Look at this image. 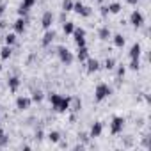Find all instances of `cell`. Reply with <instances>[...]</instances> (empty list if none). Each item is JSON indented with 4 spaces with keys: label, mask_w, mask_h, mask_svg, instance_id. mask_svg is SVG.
<instances>
[{
    "label": "cell",
    "mask_w": 151,
    "mask_h": 151,
    "mask_svg": "<svg viewBox=\"0 0 151 151\" xmlns=\"http://www.w3.org/2000/svg\"><path fill=\"white\" fill-rule=\"evenodd\" d=\"M50 103L53 105V109H55V110L64 112V110H68V109H69L71 98H62V96H59V94H50Z\"/></svg>",
    "instance_id": "obj_1"
},
{
    "label": "cell",
    "mask_w": 151,
    "mask_h": 151,
    "mask_svg": "<svg viewBox=\"0 0 151 151\" xmlns=\"http://www.w3.org/2000/svg\"><path fill=\"white\" fill-rule=\"evenodd\" d=\"M110 93H112V91H110V87H109L107 84H100V86L96 87V100L101 101V100H105Z\"/></svg>",
    "instance_id": "obj_2"
},
{
    "label": "cell",
    "mask_w": 151,
    "mask_h": 151,
    "mask_svg": "<svg viewBox=\"0 0 151 151\" xmlns=\"http://www.w3.org/2000/svg\"><path fill=\"white\" fill-rule=\"evenodd\" d=\"M59 57H60V60L66 62V64H71V62H73V55H71L66 48H59Z\"/></svg>",
    "instance_id": "obj_3"
},
{
    "label": "cell",
    "mask_w": 151,
    "mask_h": 151,
    "mask_svg": "<svg viewBox=\"0 0 151 151\" xmlns=\"http://www.w3.org/2000/svg\"><path fill=\"white\" fill-rule=\"evenodd\" d=\"M130 22H132L135 27H140V25H142V22H144V18H142V14H140L139 11H133V13H132V16H130Z\"/></svg>",
    "instance_id": "obj_4"
},
{
    "label": "cell",
    "mask_w": 151,
    "mask_h": 151,
    "mask_svg": "<svg viewBox=\"0 0 151 151\" xmlns=\"http://www.w3.org/2000/svg\"><path fill=\"white\" fill-rule=\"evenodd\" d=\"M123 124H124L123 117H114V121H112V133H119L123 130Z\"/></svg>",
    "instance_id": "obj_5"
},
{
    "label": "cell",
    "mask_w": 151,
    "mask_h": 151,
    "mask_svg": "<svg viewBox=\"0 0 151 151\" xmlns=\"http://www.w3.org/2000/svg\"><path fill=\"white\" fill-rule=\"evenodd\" d=\"M36 4V0H23V4H22V7H20V14H25L27 11H29V7H32Z\"/></svg>",
    "instance_id": "obj_6"
},
{
    "label": "cell",
    "mask_w": 151,
    "mask_h": 151,
    "mask_svg": "<svg viewBox=\"0 0 151 151\" xmlns=\"http://www.w3.org/2000/svg\"><path fill=\"white\" fill-rule=\"evenodd\" d=\"M52 22H53L52 13H45V16H43V27H45V29H48V27L52 25Z\"/></svg>",
    "instance_id": "obj_7"
},
{
    "label": "cell",
    "mask_w": 151,
    "mask_h": 151,
    "mask_svg": "<svg viewBox=\"0 0 151 151\" xmlns=\"http://www.w3.org/2000/svg\"><path fill=\"white\" fill-rule=\"evenodd\" d=\"M16 105H18V109H29V105H30V100L29 98H18V101H16Z\"/></svg>",
    "instance_id": "obj_8"
},
{
    "label": "cell",
    "mask_w": 151,
    "mask_h": 151,
    "mask_svg": "<svg viewBox=\"0 0 151 151\" xmlns=\"http://www.w3.org/2000/svg\"><path fill=\"white\" fill-rule=\"evenodd\" d=\"M139 55H140V46L139 45H133L132 50H130V57L132 59H139Z\"/></svg>",
    "instance_id": "obj_9"
},
{
    "label": "cell",
    "mask_w": 151,
    "mask_h": 151,
    "mask_svg": "<svg viewBox=\"0 0 151 151\" xmlns=\"http://www.w3.org/2000/svg\"><path fill=\"white\" fill-rule=\"evenodd\" d=\"M53 37H55V32H53V30H52V32H46V34H45V39H43V45H45V46L50 45V43L53 41Z\"/></svg>",
    "instance_id": "obj_10"
},
{
    "label": "cell",
    "mask_w": 151,
    "mask_h": 151,
    "mask_svg": "<svg viewBox=\"0 0 151 151\" xmlns=\"http://www.w3.org/2000/svg\"><path fill=\"white\" fill-rule=\"evenodd\" d=\"M77 59H78V60H86V59H87V48H86V46H80V50H78V53H77Z\"/></svg>",
    "instance_id": "obj_11"
},
{
    "label": "cell",
    "mask_w": 151,
    "mask_h": 151,
    "mask_svg": "<svg viewBox=\"0 0 151 151\" xmlns=\"http://www.w3.org/2000/svg\"><path fill=\"white\" fill-rule=\"evenodd\" d=\"M100 133H101V124H100V123H96V124L91 128V135H93V137H98Z\"/></svg>",
    "instance_id": "obj_12"
},
{
    "label": "cell",
    "mask_w": 151,
    "mask_h": 151,
    "mask_svg": "<svg viewBox=\"0 0 151 151\" xmlns=\"http://www.w3.org/2000/svg\"><path fill=\"white\" fill-rule=\"evenodd\" d=\"M14 29H16V32H23L25 30V20H18L14 23Z\"/></svg>",
    "instance_id": "obj_13"
},
{
    "label": "cell",
    "mask_w": 151,
    "mask_h": 151,
    "mask_svg": "<svg viewBox=\"0 0 151 151\" xmlns=\"http://www.w3.org/2000/svg\"><path fill=\"white\" fill-rule=\"evenodd\" d=\"M18 86H20V80H18L16 77H13V78L9 80V87H11V91H16V89H18Z\"/></svg>",
    "instance_id": "obj_14"
},
{
    "label": "cell",
    "mask_w": 151,
    "mask_h": 151,
    "mask_svg": "<svg viewBox=\"0 0 151 151\" xmlns=\"http://www.w3.org/2000/svg\"><path fill=\"white\" fill-rule=\"evenodd\" d=\"M75 30V25L71 23V22H68V23H64V34H71Z\"/></svg>",
    "instance_id": "obj_15"
},
{
    "label": "cell",
    "mask_w": 151,
    "mask_h": 151,
    "mask_svg": "<svg viewBox=\"0 0 151 151\" xmlns=\"http://www.w3.org/2000/svg\"><path fill=\"white\" fill-rule=\"evenodd\" d=\"M100 37H101V39H109V37H110V30H109L107 27H103V29L100 30Z\"/></svg>",
    "instance_id": "obj_16"
},
{
    "label": "cell",
    "mask_w": 151,
    "mask_h": 151,
    "mask_svg": "<svg viewBox=\"0 0 151 151\" xmlns=\"http://www.w3.org/2000/svg\"><path fill=\"white\" fill-rule=\"evenodd\" d=\"M98 68H100V62H98V60H93V59H91V60H89V71H96Z\"/></svg>",
    "instance_id": "obj_17"
},
{
    "label": "cell",
    "mask_w": 151,
    "mask_h": 151,
    "mask_svg": "<svg viewBox=\"0 0 151 151\" xmlns=\"http://www.w3.org/2000/svg\"><path fill=\"white\" fill-rule=\"evenodd\" d=\"M114 43H116V46H123L124 45V37L123 36H114Z\"/></svg>",
    "instance_id": "obj_18"
},
{
    "label": "cell",
    "mask_w": 151,
    "mask_h": 151,
    "mask_svg": "<svg viewBox=\"0 0 151 151\" xmlns=\"http://www.w3.org/2000/svg\"><path fill=\"white\" fill-rule=\"evenodd\" d=\"M62 9H64V11H71V9H73V2H71V0H64Z\"/></svg>",
    "instance_id": "obj_19"
},
{
    "label": "cell",
    "mask_w": 151,
    "mask_h": 151,
    "mask_svg": "<svg viewBox=\"0 0 151 151\" xmlns=\"http://www.w3.org/2000/svg\"><path fill=\"white\" fill-rule=\"evenodd\" d=\"M73 32H75V39H77V37H84V36H86L84 29H75Z\"/></svg>",
    "instance_id": "obj_20"
},
{
    "label": "cell",
    "mask_w": 151,
    "mask_h": 151,
    "mask_svg": "<svg viewBox=\"0 0 151 151\" xmlns=\"http://www.w3.org/2000/svg\"><path fill=\"white\" fill-rule=\"evenodd\" d=\"M14 41H16V36H14V34H9V36H6V43H7V45H13Z\"/></svg>",
    "instance_id": "obj_21"
},
{
    "label": "cell",
    "mask_w": 151,
    "mask_h": 151,
    "mask_svg": "<svg viewBox=\"0 0 151 151\" xmlns=\"http://www.w3.org/2000/svg\"><path fill=\"white\" fill-rule=\"evenodd\" d=\"M11 55V48L9 46H6V48H2V59H7Z\"/></svg>",
    "instance_id": "obj_22"
},
{
    "label": "cell",
    "mask_w": 151,
    "mask_h": 151,
    "mask_svg": "<svg viewBox=\"0 0 151 151\" xmlns=\"http://www.w3.org/2000/svg\"><path fill=\"white\" fill-rule=\"evenodd\" d=\"M119 9H121V6H119V4H112V6L109 7V11H110V13H119Z\"/></svg>",
    "instance_id": "obj_23"
},
{
    "label": "cell",
    "mask_w": 151,
    "mask_h": 151,
    "mask_svg": "<svg viewBox=\"0 0 151 151\" xmlns=\"http://www.w3.org/2000/svg\"><path fill=\"white\" fill-rule=\"evenodd\" d=\"M105 68H107V69H112V68H114V59H107Z\"/></svg>",
    "instance_id": "obj_24"
},
{
    "label": "cell",
    "mask_w": 151,
    "mask_h": 151,
    "mask_svg": "<svg viewBox=\"0 0 151 151\" xmlns=\"http://www.w3.org/2000/svg\"><path fill=\"white\" fill-rule=\"evenodd\" d=\"M132 69H137L139 68V59H132V64H130Z\"/></svg>",
    "instance_id": "obj_25"
},
{
    "label": "cell",
    "mask_w": 151,
    "mask_h": 151,
    "mask_svg": "<svg viewBox=\"0 0 151 151\" xmlns=\"http://www.w3.org/2000/svg\"><path fill=\"white\" fill-rule=\"evenodd\" d=\"M50 140L57 142V140H59V133H57V132H52V133H50Z\"/></svg>",
    "instance_id": "obj_26"
},
{
    "label": "cell",
    "mask_w": 151,
    "mask_h": 151,
    "mask_svg": "<svg viewBox=\"0 0 151 151\" xmlns=\"http://www.w3.org/2000/svg\"><path fill=\"white\" fill-rule=\"evenodd\" d=\"M75 41H77V45H78V46H86V39H84V37H77Z\"/></svg>",
    "instance_id": "obj_27"
},
{
    "label": "cell",
    "mask_w": 151,
    "mask_h": 151,
    "mask_svg": "<svg viewBox=\"0 0 151 151\" xmlns=\"http://www.w3.org/2000/svg\"><path fill=\"white\" fill-rule=\"evenodd\" d=\"M41 98H43V94H41L39 91H37V93H34V100H36V101H39Z\"/></svg>",
    "instance_id": "obj_28"
},
{
    "label": "cell",
    "mask_w": 151,
    "mask_h": 151,
    "mask_svg": "<svg viewBox=\"0 0 151 151\" xmlns=\"http://www.w3.org/2000/svg\"><path fill=\"white\" fill-rule=\"evenodd\" d=\"M117 75H119V77H123V75H124V68H119V71H117Z\"/></svg>",
    "instance_id": "obj_29"
},
{
    "label": "cell",
    "mask_w": 151,
    "mask_h": 151,
    "mask_svg": "<svg viewBox=\"0 0 151 151\" xmlns=\"http://www.w3.org/2000/svg\"><path fill=\"white\" fill-rule=\"evenodd\" d=\"M4 11H6V7H4V6H0V16L4 14Z\"/></svg>",
    "instance_id": "obj_30"
},
{
    "label": "cell",
    "mask_w": 151,
    "mask_h": 151,
    "mask_svg": "<svg viewBox=\"0 0 151 151\" xmlns=\"http://www.w3.org/2000/svg\"><path fill=\"white\" fill-rule=\"evenodd\" d=\"M128 2H130V4H135V2H137V0H128Z\"/></svg>",
    "instance_id": "obj_31"
},
{
    "label": "cell",
    "mask_w": 151,
    "mask_h": 151,
    "mask_svg": "<svg viewBox=\"0 0 151 151\" xmlns=\"http://www.w3.org/2000/svg\"><path fill=\"white\" fill-rule=\"evenodd\" d=\"M0 137H2V135H0ZM0 146H2V139H0Z\"/></svg>",
    "instance_id": "obj_32"
},
{
    "label": "cell",
    "mask_w": 151,
    "mask_h": 151,
    "mask_svg": "<svg viewBox=\"0 0 151 151\" xmlns=\"http://www.w3.org/2000/svg\"><path fill=\"white\" fill-rule=\"evenodd\" d=\"M0 69H2V64H0Z\"/></svg>",
    "instance_id": "obj_33"
},
{
    "label": "cell",
    "mask_w": 151,
    "mask_h": 151,
    "mask_svg": "<svg viewBox=\"0 0 151 151\" xmlns=\"http://www.w3.org/2000/svg\"><path fill=\"white\" fill-rule=\"evenodd\" d=\"M98 2H101V0H98Z\"/></svg>",
    "instance_id": "obj_34"
}]
</instances>
